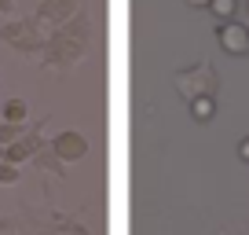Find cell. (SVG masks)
Returning <instances> with one entry per match:
<instances>
[{"instance_id":"obj_2","label":"cell","mask_w":249,"mask_h":235,"mask_svg":"<svg viewBox=\"0 0 249 235\" xmlns=\"http://www.w3.org/2000/svg\"><path fill=\"white\" fill-rule=\"evenodd\" d=\"M216 11H220V15H231V11H234V0H216Z\"/></svg>"},{"instance_id":"obj_1","label":"cell","mask_w":249,"mask_h":235,"mask_svg":"<svg viewBox=\"0 0 249 235\" xmlns=\"http://www.w3.org/2000/svg\"><path fill=\"white\" fill-rule=\"evenodd\" d=\"M227 37H224V44L231 48V52H238V48H246V33L242 30H224Z\"/></svg>"},{"instance_id":"obj_3","label":"cell","mask_w":249,"mask_h":235,"mask_svg":"<svg viewBox=\"0 0 249 235\" xmlns=\"http://www.w3.org/2000/svg\"><path fill=\"white\" fill-rule=\"evenodd\" d=\"M242 155H246V158H249V140H246V143H242Z\"/></svg>"}]
</instances>
